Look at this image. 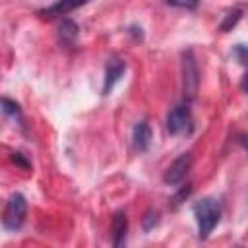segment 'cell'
I'll return each mask as SVG.
<instances>
[{"label": "cell", "instance_id": "cell-10", "mask_svg": "<svg viewBox=\"0 0 248 248\" xmlns=\"http://www.w3.org/2000/svg\"><path fill=\"white\" fill-rule=\"evenodd\" d=\"M78 35H79L78 23H74L72 19H66V17H64L62 23L58 25V41H60L62 45H66V46H72V45L76 43Z\"/></svg>", "mask_w": 248, "mask_h": 248}, {"label": "cell", "instance_id": "cell-1", "mask_svg": "<svg viewBox=\"0 0 248 248\" xmlns=\"http://www.w3.org/2000/svg\"><path fill=\"white\" fill-rule=\"evenodd\" d=\"M194 217H196V225H198V236L200 238H207L213 229L219 225L221 221V205L215 198H202L194 203L192 207Z\"/></svg>", "mask_w": 248, "mask_h": 248}, {"label": "cell", "instance_id": "cell-12", "mask_svg": "<svg viewBox=\"0 0 248 248\" xmlns=\"http://www.w3.org/2000/svg\"><path fill=\"white\" fill-rule=\"evenodd\" d=\"M2 108H4V112H6L8 116H12V118L23 128V114H21V108H19V105H17L16 101L4 97V99H2Z\"/></svg>", "mask_w": 248, "mask_h": 248}, {"label": "cell", "instance_id": "cell-7", "mask_svg": "<svg viewBox=\"0 0 248 248\" xmlns=\"http://www.w3.org/2000/svg\"><path fill=\"white\" fill-rule=\"evenodd\" d=\"M89 0H56L54 4H50L48 8L45 10H39L37 14L45 19H52V17H62V16H68L70 12L85 6Z\"/></svg>", "mask_w": 248, "mask_h": 248}, {"label": "cell", "instance_id": "cell-19", "mask_svg": "<svg viewBox=\"0 0 248 248\" xmlns=\"http://www.w3.org/2000/svg\"><path fill=\"white\" fill-rule=\"evenodd\" d=\"M242 87H244V91L248 93V74L244 76V79H242Z\"/></svg>", "mask_w": 248, "mask_h": 248}, {"label": "cell", "instance_id": "cell-17", "mask_svg": "<svg viewBox=\"0 0 248 248\" xmlns=\"http://www.w3.org/2000/svg\"><path fill=\"white\" fill-rule=\"evenodd\" d=\"M10 159H12V163H16V165H17V167H21V169H29V167H31V165H29V161H25L21 153H12V157H10Z\"/></svg>", "mask_w": 248, "mask_h": 248}, {"label": "cell", "instance_id": "cell-5", "mask_svg": "<svg viewBox=\"0 0 248 248\" xmlns=\"http://www.w3.org/2000/svg\"><path fill=\"white\" fill-rule=\"evenodd\" d=\"M192 163H194L192 153H180V155L167 167V170H165V174H163V182L169 184V186L180 184V182L188 176V172H190V169H192Z\"/></svg>", "mask_w": 248, "mask_h": 248}, {"label": "cell", "instance_id": "cell-9", "mask_svg": "<svg viewBox=\"0 0 248 248\" xmlns=\"http://www.w3.org/2000/svg\"><path fill=\"white\" fill-rule=\"evenodd\" d=\"M128 232V217L124 211H116L112 217V244L122 246Z\"/></svg>", "mask_w": 248, "mask_h": 248}, {"label": "cell", "instance_id": "cell-11", "mask_svg": "<svg viewBox=\"0 0 248 248\" xmlns=\"http://www.w3.org/2000/svg\"><path fill=\"white\" fill-rule=\"evenodd\" d=\"M240 17H242V8H232V10H229V12L223 16V21L219 23V31H223V33L231 31V29L240 21Z\"/></svg>", "mask_w": 248, "mask_h": 248}, {"label": "cell", "instance_id": "cell-15", "mask_svg": "<svg viewBox=\"0 0 248 248\" xmlns=\"http://www.w3.org/2000/svg\"><path fill=\"white\" fill-rule=\"evenodd\" d=\"M232 54H234V58H236L240 64L248 66V46H246V45H234Z\"/></svg>", "mask_w": 248, "mask_h": 248}, {"label": "cell", "instance_id": "cell-14", "mask_svg": "<svg viewBox=\"0 0 248 248\" xmlns=\"http://www.w3.org/2000/svg\"><path fill=\"white\" fill-rule=\"evenodd\" d=\"M172 8H182V10H196L200 6V0H165Z\"/></svg>", "mask_w": 248, "mask_h": 248}, {"label": "cell", "instance_id": "cell-3", "mask_svg": "<svg viewBox=\"0 0 248 248\" xmlns=\"http://www.w3.org/2000/svg\"><path fill=\"white\" fill-rule=\"evenodd\" d=\"M167 130L172 136H186L194 130V116L188 105H176L167 114Z\"/></svg>", "mask_w": 248, "mask_h": 248}, {"label": "cell", "instance_id": "cell-13", "mask_svg": "<svg viewBox=\"0 0 248 248\" xmlns=\"http://www.w3.org/2000/svg\"><path fill=\"white\" fill-rule=\"evenodd\" d=\"M157 223H159V213H157L155 209H149V211L143 215V219H141V225H143V231H145V232H149Z\"/></svg>", "mask_w": 248, "mask_h": 248}, {"label": "cell", "instance_id": "cell-4", "mask_svg": "<svg viewBox=\"0 0 248 248\" xmlns=\"http://www.w3.org/2000/svg\"><path fill=\"white\" fill-rule=\"evenodd\" d=\"M198 85H200V72H198V64L196 58L192 54V50L182 54V89H184V97L188 101H192L198 93Z\"/></svg>", "mask_w": 248, "mask_h": 248}, {"label": "cell", "instance_id": "cell-2", "mask_svg": "<svg viewBox=\"0 0 248 248\" xmlns=\"http://www.w3.org/2000/svg\"><path fill=\"white\" fill-rule=\"evenodd\" d=\"M25 215H27V200L19 192L12 194L6 202V205H4V215H2L4 227L10 229V231L19 229L25 221Z\"/></svg>", "mask_w": 248, "mask_h": 248}, {"label": "cell", "instance_id": "cell-8", "mask_svg": "<svg viewBox=\"0 0 248 248\" xmlns=\"http://www.w3.org/2000/svg\"><path fill=\"white\" fill-rule=\"evenodd\" d=\"M151 140H153L151 126H149L145 120L138 122V124L134 126V130H132V143H134V147H136L138 151H147L149 145H151Z\"/></svg>", "mask_w": 248, "mask_h": 248}, {"label": "cell", "instance_id": "cell-16", "mask_svg": "<svg viewBox=\"0 0 248 248\" xmlns=\"http://www.w3.org/2000/svg\"><path fill=\"white\" fill-rule=\"evenodd\" d=\"M190 192H192V186H190V184H186V186H184V188H182V190H180V192H178V194H176V196L172 198L174 205L182 203V200H184V198H188V194H190Z\"/></svg>", "mask_w": 248, "mask_h": 248}, {"label": "cell", "instance_id": "cell-6", "mask_svg": "<svg viewBox=\"0 0 248 248\" xmlns=\"http://www.w3.org/2000/svg\"><path fill=\"white\" fill-rule=\"evenodd\" d=\"M126 72V62L118 56H110L105 66V81H103V95H108L114 85L120 81V78Z\"/></svg>", "mask_w": 248, "mask_h": 248}, {"label": "cell", "instance_id": "cell-18", "mask_svg": "<svg viewBox=\"0 0 248 248\" xmlns=\"http://www.w3.org/2000/svg\"><path fill=\"white\" fill-rule=\"evenodd\" d=\"M240 143H242V145H244V149L248 151V136H242V138H240Z\"/></svg>", "mask_w": 248, "mask_h": 248}]
</instances>
